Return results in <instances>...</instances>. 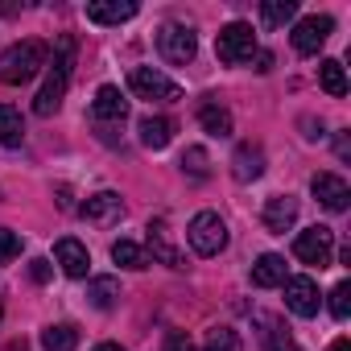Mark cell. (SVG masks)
Wrapping results in <instances>:
<instances>
[{
    "label": "cell",
    "instance_id": "6da1fadb",
    "mask_svg": "<svg viewBox=\"0 0 351 351\" xmlns=\"http://www.w3.org/2000/svg\"><path fill=\"white\" fill-rule=\"evenodd\" d=\"M71 71H75V38H58V50H54V71L46 75L42 91L34 95V112H38V116H54V112L62 108V95H66Z\"/></svg>",
    "mask_w": 351,
    "mask_h": 351
},
{
    "label": "cell",
    "instance_id": "7a4b0ae2",
    "mask_svg": "<svg viewBox=\"0 0 351 351\" xmlns=\"http://www.w3.org/2000/svg\"><path fill=\"white\" fill-rule=\"evenodd\" d=\"M46 58H50V46H46V42H38V38L9 46L5 54H0V83H9V87L29 83V79L46 66Z\"/></svg>",
    "mask_w": 351,
    "mask_h": 351
},
{
    "label": "cell",
    "instance_id": "3957f363",
    "mask_svg": "<svg viewBox=\"0 0 351 351\" xmlns=\"http://www.w3.org/2000/svg\"><path fill=\"white\" fill-rule=\"evenodd\" d=\"M128 91L136 99H149V104H178L182 99V87L173 79H165L161 71H153V66H132L128 71Z\"/></svg>",
    "mask_w": 351,
    "mask_h": 351
},
{
    "label": "cell",
    "instance_id": "277c9868",
    "mask_svg": "<svg viewBox=\"0 0 351 351\" xmlns=\"http://www.w3.org/2000/svg\"><path fill=\"white\" fill-rule=\"evenodd\" d=\"M186 240L199 256H219L228 248V223L215 215V211H199L186 228Z\"/></svg>",
    "mask_w": 351,
    "mask_h": 351
},
{
    "label": "cell",
    "instance_id": "5b68a950",
    "mask_svg": "<svg viewBox=\"0 0 351 351\" xmlns=\"http://www.w3.org/2000/svg\"><path fill=\"white\" fill-rule=\"evenodd\" d=\"M215 54H219V62H228V66L252 62V54H256V34H252V25H244V21L223 25L219 38H215Z\"/></svg>",
    "mask_w": 351,
    "mask_h": 351
},
{
    "label": "cell",
    "instance_id": "8992f818",
    "mask_svg": "<svg viewBox=\"0 0 351 351\" xmlns=\"http://www.w3.org/2000/svg\"><path fill=\"white\" fill-rule=\"evenodd\" d=\"M157 50H161V58H165V62L186 66V62H195V54H199V38H195V29H191V25L169 21V25H161V29H157Z\"/></svg>",
    "mask_w": 351,
    "mask_h": 351
},
{
    "label": "cell",
    "instance_id": "52a82bcc",
    "mask_svg": "<svg viewBox=\"0 0 351 351\" xmlns=\"http://www.w3.org/2000/svg\"><path fill=\"white\" fill-rule=\"evenodd\" d=\"M293 256H298L302 265L326 269V265H330V256H335V232H330V228H322V223H314V228L298 232V240H293Z\"/></svg>",
    "mask_w": 351,
    "mask_h": 351
},
{
    "label": "cell",
    "instance_id": "ba28073f",
    "mask_svg": "<svg viewBox=\"0 0 351 351\" xmlns=\"http://www.w3.org/2000/svg\"><path fill=\"white\" fill-rule=\"evenodd\" d=\"M330 29H335V21L330 17H322V13H310V17H302L298 25H293V50L298 54H318L322 46H326V38H330Z\"/></svg>",
    "mask_w": 351,
    "mask_h": 351
},
{
    "label": "cell",
    "instance_id": "9c48e42d",
    "mask_svg": "<svg viewBox=\"0 0 351 351\" xmlns=\"http://www.w3.org/2000/svg\"><path fill=\"white\" fill-rule=\"evenodd\" d=\"M124 116H128L124 91L112 87V83H104V87L95 91V99H91V120H95V128H112V124H120Z\"/></svg>",
    "mask_w": 351,
    "mask_h": 351
},
{
    "label": "cell",
    "instance_id": "30bf717a",
    "mask_svg": "<svg viewBox=\"0 0 351 351\" xmlns=\"http://www.w3.org/2000/svg\"><path fill=\"white\" fill-rule=\"evenodd\" d=\"M281 285H285V306H289L298 318H314V314H318L322 298H318V285H314L310 277H289V281H281Z\"/></svg>",
    "mask_w": 351,
    "mask_h": 351
},
{
    "label": "cell",
    "instance_id": "8fae6325",
    "mask_svg": "<svg viewBox=\"0 0 351 351\" xmlns=\"http://www.w3.org/2000/svg\"><path fill=\"white\" fill-rule=\"evenodd\" d=\"M310 191H314V199H318L326 211H347V203H351V186L339 178V173H314V178H310Z\"/></svg>",
    "mask_w": 351,
    "mask_h": 351
},
{
    "label": "cell",
    "instance_id": "7c38bea8",
    "mask_svg": "<svg viewBox=\"0 0 351 351\" xmlns=\"http://www.w3.org/2000/svg\"><path fill=\"white\" fill-rule=\"evenodd\" d=\"M79 215L87 219V223H116L120 215H124V203H120V195L116 191H99V195H91L83 207H79Z\"/></svg>",
    "mask_w": 351,
    "mask_h": 351
},
{
    "label": "cell",
    "instance_id": "4fadbf2b",
    "mask_svg": "<svg viewBox=\"0 0 351 351\" xmlns=\"http://www.w3.org/2000/svg\"><path fill=\"white\" fill-rule=\"evenodd\" d=\"M261 219H265V228H269V232L285 236V232L298 223V199H293V195H273V199L265 203Z\"/></svg>",
    "mask_w": 351,
    "mask_h": 351
},
{
    "label": "cell",
    "instance_id": "5bb4252c",
    "mask_svg": "<svg viewBox=\"0 0 351 351\" xmlns=\"http://www.w3.org/2000/svg\"><path fill=\"white\" fill-rule=\"evenodd\" d=\"M54 261H58V269H62L66 277H75V281H79V277H87V269H91L87 248H83L79 240H71V236L54 244Z\"/></svg>",
    "mask_w": 351,
    "mask_h": 351
},
{
    "label": "cell",
    "instance_id": "9a60e30c",
    "mask_svg": "<svg viewBox=\"0 0 351 351\" xmlns=\"http://www.w3.org/2000/svg\"><path fill=\"white\" fill-rule=\"evenodd\" d=\"M132 17H136L132 0H91L87 5V21H95V25H120V21H132Z\"/></svg>",
    "mask_w": 351,
    "mask_h": 351
},
{
    "label": "cell",
    "instance_id": "2e32d148",
    "mask_svg": "<svg viewBox=\"0 0 351 351\" xmlns=\"http://www.w3.org/2000/svg\"><path fill=\"white\" fill-rule=\"evenodd\" d=\"M232 173H236V182H252L265 173V149L261 145H240L236 157H232Z\"/></svg>",
    "mask_w": 351,
    "mask_h": 351
},
{
    "label": "cell",
    "instance_id": "e0dca14e",
    "mask_svg": "<svg viewBox=\"0 0 351 351\" xmlns=\"http://www.w3.org/2000/svg\"><path fill=\"white\" fill-rule=\"evenodd\" d=\"M149 248H153V256H157L161 265L182 269V252L173 248V240H169V232H165V219H153V223H149Z\"/></svg>",
    "mask_w": 351,
    "mask_h": 351
},
{
    "label": "cell",
    "instance_id": "ac0fdd59",
    "mask_svg": "<svg viewBox=\"0 0 351 351\" xmlns=\"http://www.w3.org/2000/svg\"><path fill=\"white\" fill-rule=\"evenodd\" d=\"M136 132H141V145H145V149H165V145L173 141V120H165V116H145V120L136 124Z\"/></svg>",
    "mask_w": 351,
    "mask_h": 351
},
{
    "label": "cell",
    "instance_id": "d6986e66",
    "mask_svg": "<svg viewBox=\"0 0 351 351\" xmlns=\"http://www.w3.org/2000/svg\"><path fill=\"white\" fill-rule=\"evenodd\" d=\"M281 281H285V256L265 252V256L252 265V285H256V289H273V285H281Z\"/></svg>",
    "mask_w": 351,
    "mask_h": 351
},
{
    "label": "cell",
    "instance_id": "ffe728a7",
    "mask_svg": "<svg viewBox=\"0 0 351 351\" xmlns=\"http://www.w3.org/2000/svg\"><path fill=\"white\" fill-rule=\"evenodd\" d=\"M25 141V120L13 104H0V145L5 149H17Z\"/></svg>",
    "mask_w": 351,
    "mask_h": 351
},
{
    "label": "cell",
    "instance_id": "44dd1931",
    "mask_svg": "<svg viewBox=\"0 0 351 351\" xmlns=\"http://www.w3.org/2000/svg\"><path fill=\"white\" fill-rule=\"evenodd\" d=\"M256 322L265 326V330H261V339H265V351H302V347L293 343V335H289V330H285V326H281L277 318H269V314H261Z\"/></svg>",
    "mask_w": 351,
    "mask_h": 351
},
{
    "label": "cell",
    "instance_id": "7402d4cb",
    "mask_svg": "<svg viewBox=\"0 0 351 351\" xmlns=\"http://www.w3.org/2000/svg\"><path fill=\"white\" fill-rule=\"evenodd\" d=\"M42 347L46 351H75L79 347V330L71 322H54V326L42 330Z\"/></svg>",
    "mask_w": 351,
    "mask_h": 351
},
{
    "label": "cell",
    "instance_id": "603a6c76",
    "mask_svg": "<svg viewBox=\"0 0 351 351\" xmlns=\"http://www.w3.org/2000/svg\"><path fill=\"white\" fill-rule=\"evenodd\" d=\"M199 124H203L211 136H232V112L219 108V104H203V108H199Z\"/></svg>",
    "mask_w": 351,
    "mask_h": 351
},
{
    "label": "cell",
    "instance_id": "cb8c5ba5",
    "mask_svg": "<svg viewBox=\"0 0 351 351\" xmlns=\"http://www.w3.org/2000/svg\"><path fill=\"white\" fill-rule=\"evenodd\" d=\"M318 83H322V91L326 95H347V75H343V62H335V58H326V62H318Z\"/></svg>",
    "mask_w": 351,
    "mask_h": 351
},
{
    "label": "cell",
    "instance_id": "d4e9b609",
    "mask_svg": "<svg viewBox=\"0 0 351 351\" xmlns=\"http://www.w3.org/2000/svg\"><path fill=\"white\" fill-rule=\"evenodd\" d=\"M87 298H91L95 310H108L120 298V281L116 277H95V281H87Z\"/></svg>",
    "mask_w": 351,
    "mask_h": 351
},
{
    "label": "cell",
    "instance_id": "484cf974",
    "mask_svg": "<svg viewBox=\"0 0 351 351\" xmlns=\"http://www.w3.org/2000/svg\"><path fill=\"white\" fill-rule=\"evenodd\" d=\"M298 17V0H265L261 5V21L265 25H285Z\"/></svg>",
    "mask_w": 351,
    "mask_h": 351
},
{
    "label": "cell",
    "instance_id": "4316f807",
    "mask_svg": "<svg viewBox=\"0 0 351 351\" xmlns=\"http://www.w3.org/2000/svg\"><path fill=\"white\" fill-rule=\"evenodd\" d=\"M112 261H116V265H124V269H145V265H149L145 248H141V244H132V240H116V244H112Z\"/></svg>",
    "mask_w": 351,
    "mask_h": 351
},
{
    "label": "cell",
    "instance_id": "83f0119b",
    "mask_svg": "<svg viewBox=\"0 0 351 351\" xmlns=\"http://www.w3.org/2000/svg\"><path fill=\"white\" fill-rule=\"evenodd\" d=\"M203 351H240V335H236L232 326H211Z\"/></svg>",
    "mask_w": 351,
    "mask_h": 351
},
{
    "label": "cell",
    "instance_id": "f1b7e54d",
    "mask_svg": "<svg viewBox=\"0 0 351 351\" xmlns=\"http://www.w3.org/2000/svg\"><path fill=\"white\" fill-rule=\"evenodd\" d=\"M182 169L191 173V178H207V173H211V157H207V149H186L182 153Z\"/></svg>",
    "mask_w": 351,
    "mask_h": 351
},
{
    "label": "cell",
    "instance_id": "f546056e",
    "mask_svg": "<svg viewBox=\"0 0 351 351\" xmlns=\"http://www.w3.org/2000/svg\"><path fill=\"white\" fill-rule=\"evenodd\" d=\"M330 314H335L339 322L351 314V285H347V281H339V285L330 289Z\"/></svg>",
    "mask_w": 351,
    "mask_h": 351
},
{
    "label": "cell",
    "instance_id": "4dcf8cb0",
    "mask_svg": "<svg viewBox=\"0 0 351 351\" xmlns=\"http://www.w3.org/2000/svg\"><path fill=\"white\" fill-rule=\"evenodd\" d=\"M17 252H21V236L9 232V228H0V265H13Z\"/></svg>",
    "mask_w": 351,
    "mask_h": 351
},
{
    "label": "cell",
    "instance_id": "1f68e13d",
    "mask_svg": "<svg viewBox=\"0 0 351 351\" xmlns=\"http://www.w3.org/2000/svg\"><path fill=\"white\" fill-rule=\"evenodd\" d=\"M50 273H54V269H50V261H46V256H34V261H29V277H34L38 285H46V281H50Z\"/></svg>",
    "mask_w": 351,
    "mask_h": 351
},
{
    "label": "cell",
    "instance_id": "d6a6232c",
    "mask_svg": "<svg viewBox=\"0 0 351 351\" xmlns=\"http://www.w3.org/2000/svg\"><path fill=\"white\" fill-rule=\"evenodd\" d=\"M161 351H195V347H191V339H186V335L169 330V339H165V347H161Z\"/></svg>",
    "mask_w": 351,
    "mask_h": 351
},
{
    "label": "cell",
    "instance_id": "836d02e7",
    "mask_svg": "<svg viewBox=\"0 0 351 351\" xmlns=\"http://www.w3.org/2000/svg\"><path fill=\"white\" fill-rule=\"evenodd\" d=\"M256 71H261V75L273 71V54H269V50H256Z\"/></svg>",
    "mask_w": 351,
    "mask_h": 351
},
{
    "label": "cell",
    "instance_id": "e575fe53",
    "mask_svg": "<svg viewBox=\"0 0 351 351\" xmlns=\"http://www.w3.org/2000/svg\"><path fill=\"white\" fill-rule=\"evenodd\" d=\"M330 351H351V343H347V339H335V343H330Z\"/></svg>",
    "mask_w": 351,
    "mask_h": 351
},
{
    "label": "cell",
    "instance_id": "d590c367",
    "mask_svg": "<svg viewBox=\"0 0 351 351\" xmlns=\"http://www.w3.org/2000/svg\"><path fill=\"white\" fill-rule=\"evenodd\" d=\"M95 351H124V347H120V343H99Z\"/></svg>",
    "mask_w": 351,
    "mask_h": 351
}]
</instances>
